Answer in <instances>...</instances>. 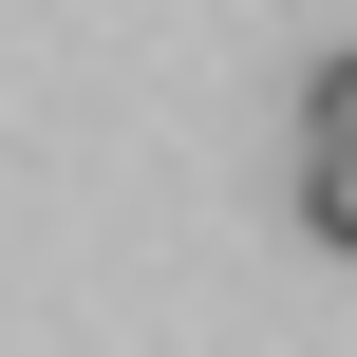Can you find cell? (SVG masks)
I'll return each instance as SVG.
<instances>
[{"label":"cell","instance_id":"obj_1","mask_svg":"<svg viewBox=\"0 0 357 357\" xmlns=\"http://www.w3.org/2000/svg\"><path fill=\"white\" fill-rule=\"evenodd\" d=\"M301 245H339V264H357V151H301Z\"/></svg>","mask_w":357,"mask_h":357},{"label":"cell","instance_id":"obj_2","mask_svg":"<svg viewBox=\"0 0 357 357\" xmlns=\"http://www.w3.org/2000/svg\"><path fill=\"white\" fill-rule=\"evenodd\" d=\"M301 151H357V56H320V75H301Z\"/></svg>","mask_w":357,"mask_h":357}]
</instances>
